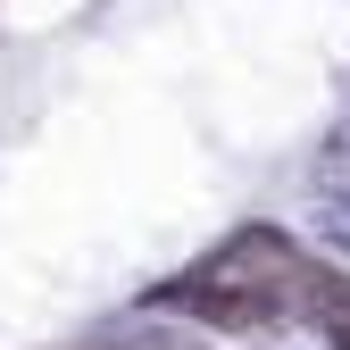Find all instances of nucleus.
Here are the masks:
<instances>
[{
    "label": "nucleus",
    "instance_id": "3",
    "mask_svg": "<svg viewBox=\"0 0 350 350\" xmlns=\"http://www.w3.org/2000/svg\"><path fill=\"white\" fill-rule=\"evenodd\" d=\"M309 234H317L325 250H350V192H317V208H309Z\"/></svg>",
    "mask_w": 350,
    "mask_h": 350
},
{
    "label": "nucleus",
    "instance_id": "4",
    "mask_svg": "<svg viewBox=\"0 0 350 350\" xmlns=\"http://www.w3.org/2000/svg\"><path fill=\"white\" fill-rule=\"evenodd\" d=\"M117 350H200L192 334H167V325H134V334H117Z\"/></svg>",
    "mask_w": 350,
    "mask_h": 350
},
{
    "label": "nucleus",
    "instance_id": "2",
    "mask_svg": "<svg viewBox=\"0 0 350 350\" xmlns=\"http://www.w3.org/2000/svg\"><path fill=\"white\" fill-rule=\"evenodd\" d=\"M300 317H309L334 350H350V275L334 267H309V284H300Z\"/></svg>",
    "mask_w": 350,
    "mask_h": 350
},
{
    "label": "nucleus",
    "instance_id": "1",
    "mask_svg": "<svg viewBox=\"0 0 350 350\" xmlns=\"http://www.w3.org/2000/svg\"><path fill=\"white\" fill-rule=\"evenodd\" d=\"M300 284H309L300 242L275 234V226H242L234 242H217L200 267H184L175 284H159L150 300L200 317V325H217V334H258V325L300 317Z\"/></svg>",
    "mask_w": 350,
    "mask_h": 350
}]
</instances>
